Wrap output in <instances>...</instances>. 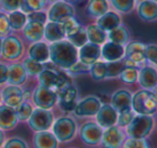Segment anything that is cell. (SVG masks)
Segmentation results:
<instances>
[{
  "label": "cell",
  "instance_id": "obj_54",
  "mask_svg": "<svg viewBox=\"0 0 157 148\" xmlns=\"http://www.w3.org/2000/svg\"><path fill=\"white\" fill-rule=\"evenodd\" d=\"M47 1H48V3H49V4H52V3H54V2L58 1V0H47Z\"/></svg>",
  "mask_w": 157,
  "mask_h": 148
},
{
  "label": "cell",
  "instance_id": "obj_31",
  "mask_svg": "<svg viewBox=\"0 0 157 148\" xmlns=\"http://www.w3.org/2000/svg\"><path fill=\"white\" fill-rule=\"evenodd\" d=\"M108 41L119 45L125 46L129 41V31L124 26H118L117 28L107 32Z\"/></svg>",
  "mask_w": 157,
  "mask_h": 148
},
{
  "label": "cell",
  "instance_id": "obj_49",
  "mask_svg": "<svg viewBox=\"0 0 157 148\" xmlns=\"http://www.w3.org/2000/svg\"><path fill=\"white\" fill-rule=\"evenodd\" d=\"M3 148H28V145L23 139L14 136V138L9 139V140L4 143Z\"/></svg>",
  "mask_w": 157,
  "mask_h": 148
},
{
  "label": "cell",
  "instance_id": "obj_39",
  "mask_svg": "<svg viewBox=\"0 0 157 148\" xmlns=\"http://www.w3.org/2000/svg\"><path fill=\"white\" fill-rule=\"evenodd\" d=\"M15 111H16V115H17V119L18 121H27L29 119L30 115H31L33 108L31 105V103L28 100H24L21 105L17 108H15Z\"/></svg>",
  "mask_w": 157,
  "mask_h": 148
},
{
  "label": "cell",
  "instance_id": "obj_12",
  "mask_svg": "<svg viewBox=\"0 0 157 148\" xmlns=\"http://www.w3.org/2000/svg\"><path fill=\"white\" fill-rule=\"evenodd\" d=\"M124 142V133L120 127L111 126L103 130L101 143L104 148H120Z\"/></svg>",
  "mask_w": 157,
  "mask_h": 148
},
{
  "label": "cell",
  "instance_id": "obj_36",
  "mask_svg": "<svg viewBox=\"0 0 157 148\" xmlns=\"http://www.w3.org/2000/svg\"><path fill=\"white\" fill-rule=\"evenodd\" d=\"M109 3L116 12L127 14L136 8V0H109Z\"/></svg>",
  "mask_w": 157,
  "mask_h": 148
},
{
  "label": "cell",
  "instance_id": "obj_13",
  "mask_svg": "<svg viewBox=\"0 0 157 148\" xmlns=\"http://www.w3.org/2000/svg\"><path fill=\"white\" fill-rule=\"evenodd\" d=\"M96 123L101 126L103 129L111 126L117 125V120H118V111L112 107L111 105H101L99 110L97 111L96 115Z\"/></svg>",
  "mask_w": 157,
  "mask_h": 148
},
{
  "label": "cell",
  "instance_id": "obj_59",
  "mask_svg": "<svg viewBox=\"0 0 157 148\" xmlns=\"http://www.w3.org/2000/svg\"><path fill=\"white\" fill-rule=\"evenodd\" d=\"M0 11H1V6H0Z\"/></svg>",
  "mask_w": 157,
  "mask_h": 148
},
{
  "label": "cell",
  "instance_id": "obj_24",
  "mask_svg": "<svg viewBox=\"0 0 157 148\" xmlns=\"http://www.w3.org/2000/svg\"><path fill=\"white\" fill-rule=\"evenodd\" d=\"M65 39V33L60 23L47 21L44 26V39L46 43H54Z\"/></svg>",
  "mask_w": 157,
  "mask_h": 148
},
{
  "label": "cell",
  "instance_id": "obj_45",
  "mask_svg": "<svg viewBox=\"0 0 157 148\" xmlns=\"http://www.w3.org/2000/svg\"><path fill=\"white\" fill-rule=\"evenodd\" d=\"M122 145V148H149V144L144 139L128 138Z\"/></svg>",
  "mask_w": 157,
  "mask_h": 148
},
{
  "label": "cell",
  "instance_id": "obj_14",
  "mask_svg": "<svg viewBox=\"0 0 157 148\" xmlns=\"http://www.w3.org/2000/svg\"><path fill=\"white\" fill-rule=\"evenodd\" d=\"M1 100L4 105L12 108H17L24 101L23 90L18 85L9 84L1 92Z\"/></svg>",
  "mask_w": 157,
  "mask_h": 148
},
{
  "label": "cell",
  "instance_id": "obj_7",
  "mask_svg": "<svg viewBox=\"0 0 157 148\" xmlns=\"http://www.w3.org/2000/svg\"><path fill=\"white\" fill-rule=\"evenodd\" d=\"M31 99L37 108L50 110L58 102V95L54 90L39 85L32 92Z\"/></svg>",
  "mask_w": 157,
  "mask_h": 148
},
{
  "label": "cell",
  "instance_id": "obj_23",
  "mask_svg": "<svg viewBox=\"0 0 157 148\" xmlns=\"http://www.w3.org/2000/svg\"><path fill=\"white\" fill-rule=\"evenodd\" d=\"M137 14L143 21H154L157 19V3L152 0H142L137 6Z\"/></svg>",
  "mask_w": 157,
  "mask_h": 148
},
{
  "label": "cell",
  "instance_id": "obj_15",
  "mask_svg": "<svg viewBox=\"0 0 157 148\" xmlns=\"http://www.w3.org/2000/svg\"><path fill=\"white\" fill-rule=\"evenodd\" d=\"M58 95V102L60 108L65 112H71L75 109V105L77 103V92L76 87L74 85H70L66 89H64L61 92L57 93Z\"/></svg>",
  "mask_w": 157,
  "mask_h": 148
},
{
  "label": "cell",
  "instance_id": "obj_43",
  "mask_svg": "<svg viewBox=\"0 0 157 148\" xmlns=\"http://www.w3.org/2000/svg\"><path fill=\"white\" fill-rule=\"evenodd\" d=\"M21 4H23V0H0L1 11L4 13L21 10Z\"/></svg>",
  "mask_w": 157,
  "mask_h": 148
},
{
  "label": "cell",
  "instance_id": "obj_50",
  "mask_svg": "<svg viewBox=\"0 0 157 148\" xmlns=\"http://www.w3.org/2000/svg\"><path fill=\"white\" fill-rule=\"evenodd\" d=\"M8 80V65L0 63V85L6 83Z\"/></svg>",
  "mask_w": 157,
  "mask_h": 148
},
{
  "label": "cell",
  "instance_id": "obj_21",
  "mask_svg": "<svg viewBox=\"0 0 157 148\" xmlns=\"http://www.w3.org/2000/svg\"><path fill=\"white\" fill-rule=\"evenodd\" d=\"M28 58L35 60L40 63H45L49 60V47L46 42L40 41L31 43L27 50Z\"/></svg>",
  "mask_w": 157,
  "mask_h": 148
},
{
  "label": "cell",
  "instance_id": "obj_35",
  "mask_svg": "<svg viewBox=\"0 0 157 148\" xmlns=\"http://www.w3.org/2000/svg\"><path fill=\"white\" fill-rule=\"evenodd\" d=\"M125 67V61L124 58L118 60V61H112V62H106V79L109 78H117L120 76L121 72L124 69Z\"/></svg>",
  "mask_w": 157,
  "mask_h": 148
},
{
  "label": "cell",
  "instance_id": "obj_53",
  "mask_svg": "<svg viewBox=\"0 0 157 148\" xmlns=\"http://www.w3.org/2000/svg\"><path fill=\"white\" fill-rule=\"evenodd\" d=\"M64 1L68 2V3H71V4H74V3H76V2H78L79 0H64Z\"/></svg>",
  "mask_w": 157,
  "mask_h": 148
},
{
  "label": "cell",
  "instance_id": "obj_48",
  "mask_svg": "<svg viewBox=\"0 0 157 148\" xmlns=\"http://www.w3.org/2000/svg\"><path fill=\"white\" fill-rule=\"evenodd\" d=\"M145 57H147V61L157 65V45L156 44H147V45H145Z\"/></svg>",
  "mask_w": 157,
  "mask_h": 148
},
{
  "label": "cell",
  "instance_id": "obj_57",
  "mask_svg": "<svg viewBox=\"0 0 157 148\" xmlns=\"http://www.w3.org/2000/svg\"><path fill=\"white\" fill-rule=\"evenodd\" d=\"M137 2H140V1H142V0H136Z\"/></svg>",
  "mask_w": 157,
  "mask_h": 148
},
{
  "label": "cell",
  "instance_id": "obj_27",
  "mask_svg": "<svg viewBox=\"0 0 157 148\" xmlns=\"http://www.w3.org/2000/svg\"><path fill=\"white\" fill-rule=\"evenodd\" d=\"M33 146L34 148H58V140L48 130L39 131L33 136Z\"/></svg>",
  "mask_w": 157,
  "mask_h": 148
},
{
  "label": "cell",
  "instance_id": "obj_2",
  "mask_svg": "<svg viewBox=\"0 0 157 148\" xmlns=\"http://www.w3.org/2000/svg\"><path fill=\"white\" fill-rule=\"evenodd\" d=\"M132 110L135 114L153 115L157 111V93L152 90H140L132 96Z\"/></svg>",
  "mask_w": 157,
  "mask_h": 148
},
{
  "label": "cell",
  "instance_id": "obj_17",
  "mask_svg": "<svg viewBox=\"0 0 157 148\" xmlns=\"http://www.w3.org/2000/svg\"><path fill=\"white\" fill-rule=\"evenodd\" d=\"M101 58L105 62L118 61L124 58V46L107 41L101 46Z\"/></svg>",
  "mask_w": 157,
  "mask_h": 148
},
{
  "label": "cell",
  "instance_id": "obj_42",
  "mask_svg": "<svg viewBox=\"0 0 157 148\" xmlns=\"http://www.w3.org/2000/svg\"><path fill=\"white\" fill-rule=\"evenodd\" d=\"M136 115L135 112L132 109L124 110V111L118 112V120H117V126L120 128H126L132 120L134 116Z\"/></svg>",
  "mask_w": 157,
  "mask_h": 148
},
{
  "label": "cell",
  "instance_id": "obj_16",
  "mask_svg": "<svg viewBox=\"0 0 157 148\" xmlns=\"http://www.w3.org/2000/svg\"><path fill=\"white\" fill-rule=\"evenodd\" d=\"M101 59V46L93 43H86L78 48V60L87 65H91Z\"/></svg>",
  "mask_w": 157,
  "mask_h": 148
},
{
  "label": "cell",
  "instance_id": "obj_37",
  "mask_svg": "<svg viewBox=\"0 0 157 148\" xmlns=\"http://www.w3.org/2000/svg\"><path fill=\"white\" fill-rule=\"evenodd\" d=\"M89 72L91 74L92 78L96 81H101L106 79V62L105 61H96L90 65Z\"/></svg>",
  "mask_w": 157,
  "mask_h": 148
},
{
  "label": "cell",
  "instance_id": "obj_34",
  "mask_svg": "<svg viewBox=\"0 0 157 148\" xmlns=\"http://www.w3.org/2000/svg\"><path fill=\"white\" fill-rule=\"evenodd\" d=\"M65 39H67L71 44H73L76 48H80L81 46H83L86 43H88V36H87L86 28L80 26L75 32L67 35Z\"/></svg>",
  "mask_w": 157,
  "mask_h": 148
},
{
  "label": "cell",
  "instance_id": "obj_26",
  "mask_svg": "<svg viewBox=\"0 0 157 148\" xmlns=\"http://www.w3.org/2000/svg\"><path fill=\"white\" fill-rule=\"evenodd\" d=\"M121 16L114 11H107L105 14L96 18V25L106 32H109L112 29L121 25Z\"/></svg>",
  "mask_w": 157,
  "mask_h": 148
},
{
  "label": "cell",
  "instance_id": "obj_11",
  "mask_svg": "<svg viewBox=\"0 0 157 148\" xmlns=\"http://www.w3.org/2000/svg\"><path fill=\"white\" fill-rule=\"evenodd\" d=\"M103 130L104 129L97 123L89 121L81 126L79 136L85 144L89 145V146H94V145L101 143Z\"/></svg>",
  "mask_w": 157,
  "mask_h": 148
},
{
  "label": "cell",
  "instance_id": "obj_29",
  "mask_svg": "<svg viewBox=\"0 0 157 148\" xmlns=\"http://www.w3.org/2000/svg\"><path fill=\"white\" fill-rule=\"evenodd\" d=\"M36 77L37 81H39V85L55 91L57 85V81H58V69L44 68Z\"/></svg>",
  "mask_w": 157,
  "mask_h": 148
},
{
  "label": "cell",
  "instance_id": "obj_52",
  "mask_svg": "<svg viewBox=\"0 0 157 148\" xmlns=\"http://www.w3.org/2000/svg\"><path fill=\"white\" fill-rule=\"evenodd\" d=\"M3 143H4V133H3V131L0 129V147L3 145Z\"/></svg>",
  "mask_w": 157,
  "mask_h": 148
},
{
  "label": "cell",
  "instance_id": "obj_8",
  "mask_svg": "<svg viewBox=\"0 0 157 148\" xmlns=\"http://www.w3.org/2000/svg\"><path fill=\"white\" fill-rule=\"evenodd\" d=\"M47 10V19L48 21H55V23H61L63 19L70 16H75V8L73 4L64 1L58 0L54 3L49 4Z\"/></svg>",
  "mask_w": 157,
  "mask_h": 148
},
{
  "label": "cell",
  "instance_id": "obj_47",
  "mask_svg": "<svg viewBox=\"0 0 157 148\" xmlns=\"http://www.w3.org/2000/svg\"><path fill=\"white\" fill-rule=\"evenodd\" d=\"M89 70H90V66L82 63V62H80L78 60V61L75 62V63L68 68L67 72L70 75H80V74H85V72H89Z\"/></svg>",
  "mask_w": 157,
  "mask_h": 148
},
{
  "label": "cell",
  "instance_id": "obj_40",
  "mask_svg": "<svg viewBox=\"0 0 157 148\" xmlns=\"http://www.w3.org/2000/svg\"><path fill=\"white\" fill-rule=\"evenodd\" d=\"M138 74L139 69L137 67H129V66H125L124 69L121 72L120 79L124 83L127 84H132V83L138 81Z\"/></svg>",
  "mask_w": 157,
  "mask_h": 148
},
{
  "label": "cell",
  "instance_id": "obj_25",
  "mask_svg": "<svg viewBox=\"0 0 157 148\" xmlns=\"http://www.w3.org/2000/svg\"><path fill=\"white\" fill-rule=\"evenodd\" d=\"M132 96L127 90H119L111 96V105L118 112L132 109Z\"/></svg>",
  "mask_w": 157,
  "mask_h": 148
},
{
  "label": "cell",
  "instance_id": "obj_33",
  "mask_svg": "<svg viewBox=\"0 0 157 148\" xmlns=\"http://www.w3.org/2000/svg\"><path fill=\"white\" fill-rule=\"evenodd\" d=\"M49 3L47 0H23L21 11L25 14H29L35 11H43L48 8Z\"/></svg>",
  "mask_w": 157,
  "mask_h": 148
},
{
  "label": "cell",
  "instance_id": "obj_41",
  "mask_svg": "<svg viewBox=\"0 0 157 148\" xmlns=\"http://www.w3.org/2000/svg\"><path fill=\"white\" fill-rule=\"evenodd\" d=\"M60 24L62 25L64 33H65V37L67 36V35L72 34L73 32H75V31H76L81 26L80 24H79V21L75 18V16L66 17V18L63 19Z\"/></svg>",
  "mask_w": 157,
  "mask_h": 148
},
{
  "label": "cell",
  "instance_id": "obj_32",
  "mask_svg": "<svg viewBox=\"0 0 157 148\" xmlns=\"http://www.w3.org/2000/svg\"><path fill=\"white\" fill-rule=\"evenodd\" d=\"M6 15H8V19H9L11 30L15 31V32L21 31L24 26L27 23V14L21 12V10L6 13Z\"/></svg>",
  "mask_w": 157,
  "mask_h": 148
},
{
  "label": "cell",
  "instance_id": "obj_10",
  "mask_svg": "<svg viewBox=\"0 0 157 148\" xmlns=\"http://www.w3.org/2000/svg\"><path fill=\"white\" fill-rule=\"evenodd\" d=\"M124 58L132 62L137 67L147 62L145 57V44L140 41L128 42L124 46Z\"/></svg>",
  "mask_w": 157,
  "mask_h": 148
},
{
  "label": "cell",
  "instance_id": "obj_58",
  "mask_svg": "<svg viewBox=\"0 0 157 148\" xmlns=\"http://www.w3.org/2000/svg\"><path fill=\"white\" fill-rule=\"evenodd\" d=\"M152 1H154V2H156V3H157V0H152Z\"/></svg>",
  "mask_w": 157,
  "mask_h": 148
},
{
  "label": "cell",
  "instance_id": "obj_6",
  "mask_svg": "<svg viewBox=\"0 0 157 148\" xmlns=\"http://www.w3.org/2000/svg\"><path fill=\"white\" fill-rule=\"evenodd\" d=\"M27 121L29 127L33 131H46V130L52 128L55 121V117L50 110L35 108V109H33L31 115Z\"/></svg>",
  "mask_w": 157,
  "mask_h": 148
},
{
  "label": "cell",
  "instance_id": "obj_55",
  "mask_svg": "<svg viewBox=\"0 0 157 148\" xmlns=\"http://www.w3.org/2000/svg\"><path fill=\"white\" fill-rule=\"evenodd\" d=\"M1 45H2V37H0V54H1Z\"/></svg>",
  "mask_w": 157,
  "mask_h": 148
},
{
  "label": "cell",
  "instance_id": "obj_3",
  "mask_svg": "<svg viewBox=\"0 0 157 148\" xmlns=\"http://www.w3.org/2000/svg\"><path fill=\"white\" fill-rule=\"evenodd\" d=\"M155 121L151 115H140L137 114L134 116L129 125L126 127V133L129 138L145 139L153 131Z\"/></svg>",
  "mask_w": 157,
  "mask_h": 148
},
{
  "label": "cell",
  "instance_id": "obj_28",
  "mask_svg": "<svg viewBox=\"0 0 157 148\" xmlns=\"http://www.w3.org/2000/svg\"><path fill=\"white\" fill-rule=\"evenodd\" d=\"M109 11L108 0H89L86 8V13L90 18H98Z\"/></svg>",
  "mask_w": 157,
  "mask_h": 148
},
{
  "label": "cell",
  "instance_id": "obj_9",
  "mask_svg": "<svg viewBox=\"0 0 157 148\" xmlns=\"http://www.w3.org/2000/svg\"><path fill=\"white\" fill-rule=\"evenodd\" d=\"M101 107V99H98L96 96H88L76 103L73 112L77 117H91L96 115Z\"/></svg>",
  "mask_w": 157,
  "mask_h": 148
},
{
  "label": "cell",
  "instance_id": "obj_18",
  "mask_svg": "<svg viewBox=\"0 0 157 148\" xmlns=\"http://www.w3.org/2000/svg\"><path fill=\"white\" fill-rule=\"evenodd\" d=\"M44 26L43 24L27 20L26 25L21 29V35L27 42L35 43L44 39Z\"/></svg>",
  "mask_w": 157,
  "mask_h": 148
},
{
  "label": "cell",
  "instance_id": "obj_46",
  "mask_svg": "<svg viewBox=\"0 0 157 148\" xmlns=\"http://www.w3.org/2000/svg\"><path fill=\"white\" fill-rule=\"evenodd\" d=\"M27 20L29 21H35V23H40L45 25L48 21L47 19V13L45 10L43 11H35V12H31L27 14Z\"/></svg>",
  "mask_w": 157,
  "mask_h": 148
},
{
  "label": "cell",
  "instance_id": "obj_1",
  "mask_svg": "<svg viewBox=\"0 0 157 148\" xmlns=\"http://www.w3.org/2000/svg\"><path fill=\"white\" fill-rule=\"evenodd\" d=\"M48 47L50 62L60 69L67 70L75 62L78 61V48L66 39L50 43Z\"/></svg>",
  "mask_w": 157,
  "mask_h": 148
},
{
  "label": "cell",
  "instance_id": "obj_56",
  "mask_svg": "<svg viewBox=\"0 0 157 148\" xmlns=\"http://www.w3.org/2000/svg\"><path fill=\"white\" fill-rule=\"evenodd\" d=\"M1 101H2L1 100V93H0V103H1Z\"/></svg>",
  "mask_w": 157,
  "mask_h": 148
},
{
  "label": "cell",
  "instance_id": "obj_30",
  "mask_svg": "<svg viewBox=\"0 0 157 148\" xmlns=\"http://www.w3.org/2000/svg\"><path fill=\"white\" fill-rule=\"evenodd\" d=\"M86 31H87L88 42H90V43L101 46L104 43L108 41L107 32L104 31L101 28H99L96 24L88 25L87 28H86Z\"/></svg>",
  "mask_w": 157,
  "mask_h": 148
},
{
  "label": "cell",
  "instance_id": "obj_51",
  "mask_svg": "<svg viewBox=\"0 0 157 148\" xmlns=\"http://www.w3.org/2000/svg\"><path fill=\"white\" fill-rule=\"evenodd\" d=\"M23 97H24V100H28L32 97V92L30 90H26L23 91Z\"/></svg>",
  "mask_w": 157,
  "mask_h": 148
},
{
  "label": "cell",
  "instance_id": "obj_38",
  "mask_svg": "<svg viewBox=\"0 0 157 148\" xmlns=\"http://www.w3.org/2000/svg\"><path fill=\"white\" fill-rule=\"evenodd\" d=\"M23 66L25 68L26 72H27L28 76L35 77L44 69V63H40V62L32 60L30 58H26L23 61Z\"/></svg>",
  "mask_w": 157,
  "mask_h": 148
},
{
  "label": "cell",
  "instance_id": "obj_5",
  "mask_svg": "<svg viewBox=\"0 0 157 148\" xmlns=\"http://www.w3.org/2000/svg\"><path fill=\"white\" fill-rule=\"evenodd\" d=\"M52 133L57 138L58 142H70L75 138L77 132L76 121L70 116L59 117L52 124Z\"/></svg>",
  "mask_w": 157,
  "mask_h": 148
},
{
  "label": "cell",
  "instance_id": "obj_44",
  "mask_svg": "<svg viewBox=\"0 0 157 148\" xmlns=\"http://www.w3.org/2000/svg\"><path fill=\"white\" fill-rule=\"evenodd\" d=\"M12 33V30L10 28V24H9L8 15L6 13L0 11V37H6Z\"/></svg>",
  "mask_w": 157,
  "mask_h": 148
},
{
  "label": "cell",
  "instance_id": "obj_19",
  "mask_svg": "<svg viewBox=\"0 0 157 148\" xmlns=\"http://www.w3.org/2000/svg\"><path fill=\"white\" fill-rule=\"evenodd\" d=\"M138 81L144 90H152L157 87V69L153 66H143L139 70Z\"/></svg>",
  "mask_w": 157,
  "mask_h": 148
},
{
  "label": "cell",
  "instance_id": "obj_20",
  "mask_svg": "<svg viewBox=\"0 0 157 148\" xmlns=\"http://www.w3.org/2000/svg\"><path fill=\"white\" fill-rule=\"evenodd\" d=\"M18 119L14 108L9 107L4 103L0 105V129L12 130L16 127Z\"/></svg>",
  "mask_w": 157,
  "mask_h": 148
},
{
  "label": "cell",
  "instance_id": "obj_60",
  "mask_svg": "<svg viewBox=\"0 0 157 148\" xmlns=\"http://www.w3.org/2000/svg\"><path fill=\"white\" fill-rule=\"evenodd\" d=\"M156 113H157V111H156Z\"/></svg>",
  "mask_w": 157,
  "mask_h": 148
},
{
  "label": "cell",
  "instance_id": "obj_4",
  "mask_svg": "<svg viewBox=\"0 0 157 148\" xmlns=\"http://www.w3.org/2000/svg\"><path fill=\"white\" fill-rule=\"evenodd\" d=\"M25 54V44L18 35L11 33L10 35L2 39L1 54L4 60L10 62L18 61Z\"/></svg>",
  "mask_w": 157,
  "mask_h": 148
},
{
  "label": "cell",
  "instance_id": "obj_22",
  "mask_svg": "<svg viewBox=\"0 0 157 148\" xmlns=\"http://www.w3.org/2000/svg\"><path fill=\"white\" fill-rule=\"evenodd\" d=\"M27 72L21 63H12L8 65V80L6 83L12 85H23L27 80Z\"/></svg>",
  "mask_w": 157,
  "mask_h": 148
}]
</instances>
